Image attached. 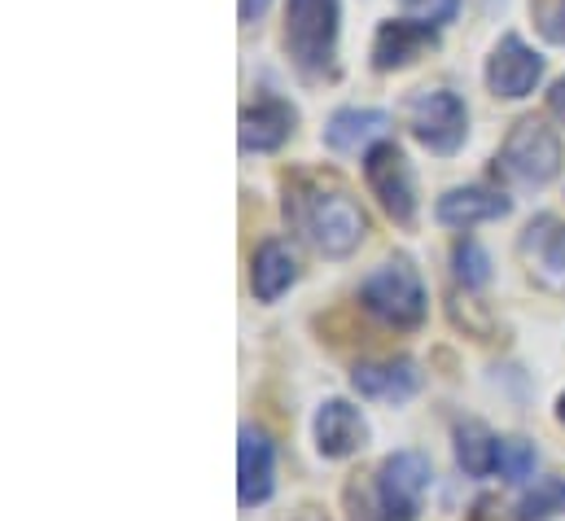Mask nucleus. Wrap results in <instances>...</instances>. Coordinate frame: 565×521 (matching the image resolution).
Instances as JSON below:
<instances>
[{"instance_id": "nucleus-1", "label": "nucleus", "mask_w": 565, "mask_h": 521, "mask_svg": "<svg viewBox=\"0 0 565 521\" xmlns=\"http://www.w3.org/2000/svg\"><path fill=\"white\" fill-rule=\"evenodd\" d=\"M285 215L289 224L307 237V246L324 259H347L360 251L369 220L355 206L351 193L342 189H320V184H298L285 193Z\"/></svg>"}, {"instance_id": "nucleus-2", "label": "nucleus", "mask_w": 565, "mask_h": 521, "mask_svg": "<svg viewBox=\"0 0 565 521\" xmlns=\"http://www.w3.org/2000/svg\"><path fill=\"white\" fill-rule=\"evenodd\" d=\"M565 167V149L562 136L548 128L544 119H518L500 153H495V176L518 184V189H548Z\"/></svg>"}, {"instance_id": "nucleus-3", "label": "nucleus", "mask_w": 565, "mask_h": 521, "mask_svg": "<svg viewBox=\"0 0 565 521\" xmlns=\"http://www.w3.org/2000/svg\"><path fill=\"white\" fill-rule=\"evenodd\" d=\"M434 482V469L422 451H395L373 474V491L364 496V509H355L360 521H417L425 491Z\"/></svg>"}, {"instance_id": "nucleus-4", "label": "nucleus", "mask_w": 565, "mask_h": 521, "mask_svg": "<svg viewBox=\"0 0 565 521\" xmlns=\"http://www.w3.org/2000/svg\"><path fill=\"white\" fill-rule=\"evenodd\" d=\"M360 302H364L369 316H377L382 325H391L399 333L422 329L425 316H429L425 285L408 259H391L382 263V267H373L364 276V285H360Z\"/></svg>"}, {"instance_id": "nucleus-5", "label": "nucleus", "mask_w": 565, "mask_h": 521, "mask_svg": "<svg viewBox=\"0 0 565 521\" xmlns=\"http://www.w3.org/2000/svg\"><path fill=\"white\" fill-rule=\"evenodd\" d=\"M338 18L342 0H289L285 9V49L302 75H329L338 57Z\"/></svg>"}, {"instance_id": "nucleus-6", "label": "nucleus", "mask_w": 565, "mask_h": 521, "mask_svg": "<svg viewBox=\"0 0 565 521\" xmlns=\"http://www.w3.org/2000/svg\"><path fill=\"white\" fill-rule=\"evenodd\" d=\"M404 119H408V131L438 158H451L465 145V136H469V110H465V102L451 88H422V93H413L408 106H404Z\"/></svg>"}, {"instance_id": "nucleus-7", "label": "nucleus", "mask_w": 565, "mask_h": 521, "mask_svg": "<svg viewBox=\"0 0 565 521\" xmlns=\"http://www.w3.org/2000/svg\"><path fill=\"white\" fill-rule=\"evenodd\" d=\"M364 180H369L373 198L382 202V211L399 228H413V220H417V184H413V167H408V158H404V149L395 140H377L364 153Z\"/></svg>"}, {"instance_id": "nucleus-8", "label": "nucleus", "mask_w": 565, "mask_h": 521, "mask_svg": "<svg viewBox=\"0 0 565 521\" xmlns=\"http://www.w3.org/2000/svg\"><path fill=\"white\" fill-rule=\"evenodd\" d=\"M544 79V57L522 40V35H504L491 57H487V88L504 102H522L535 93V84Z\"/></svg>"}, {"instance_id": "nucleus-9", "label": "nucleus", "mask_w": 565, "mask_h": 521, "mask_svg": "<svg viewBox=\"0 0 565 521\" xmlns=\"http://www.w3.org/2000/svg\"><path fill=\"white\" fill-rule=\"evenodd\" d=\"M522 259H526V272L540 289L565 294V220L540 215L522 233Z\"/></svg>"}, {"instance_id": "nucleus-10", "label": "nucleus", "mask_w": 565, "mask_h": 521, "mask_svg": "<svg viewBox=\"0 0 565 521\" xmlns=\"http://www.w3.org/2000/svg\"><path fill=\"white\" fill-rule=\"evenodd\" d=\"M434 31H438V26L417 22V18H391V22H382V26H377V35H373V49H369L373 71L391 75V71L413 66L417 57H425V53L438 44V35H434Z\"/></svg>"}, {"instance_id": "nucleus-11", "label": "nucleus", "mask_w": 565, "mask_h": 521, "mask_svg": "<svg viewBox=\"0 0 565 521\" xmlns=\"http://www.w3.org/2000/svg\"><path fill=\"white\" fill-rule=\"evenodd\" d=\"M277 491V456L273 443L255 429L242 425V447H237V504L242 509H259L268 504Z\"/></svg>"}, {"instance_id": "nucleus-12", "label": "nucleus", "mask_w": 565, "mask_h": 521, "mask_svg": "<svg viewBox=\"0 0 565 521\" xmlns=\"http://www.w3.org/2000/svg\"><path fill=\"white\" fill-rule=\"evenodd\" d=\"M311 429H316V451L324 460H347L369 443V421L347 398H324Z\"/></svg>"}, {"instance_id": "nucleus-13", "label": "nucleus", "mask_w": 565, "mask_h": 521, "mask_svg": "<svg viewBox=\"0 0 565 521\" xmlns=\"http://www.w3.org/2000/svg\"><path fill=\"white\" fill-rule=\"evenodd\" d=\"M294 106H285L281 97H264L255 106L242 110V128H237V140H242V153H273L281 149L294 131Z\"/></svg>"}, {"instance_id": "nucleus-14", "label": "nucleus", "mask_w": 565, "mask_h": 521, "mask_svg": "<svg viewBox=\"0 0 565 521\" xmlns=\"http://www.w3.org/2000/svg\"><path fill=\"white\" fill-rule=\"evenodd\" d=\"M351 386L373 403H408L422 391V373L413 360H382V364H355Z\"/></svg>"}, {"instance_id": "nucleus-15", "label": "nucleus", "mask_w": 565, "mask_h": 521, "mask_svg": "<svg viewBox=\"0 0 565 521\" xmlns=\"http://www.w3.org/2000/svg\"><path fill=\"white\" fill-rule=\"evenodd\" d=\"M509 211H513V202L491 189H447L434 206L438 224H447V228H473L487 220H504Z\"/></svg>"}, {"instance_id": "nucleus-16", "label": "nucleus", "mask_w": 565, "mask_h": 521, "mask_svg": "<svg viewBox=\"0 0 565 521\" xmlns=\"http://www.w3.org/2000/svg\"><path fill=\"white\" fill-rule=\"evenodd\" d=\"M294 280H298V263L289 255V246L277 242V237H268L255 251V259H250V289H255V298L259 302H277Z\"/></svg>"}, {"instance_id": "nucleus-17", "label": "nucleus", "mask_w": 565, "mask_h": 521, "mask_svg": "<svg viewBox=\"0 0 565 521\" xmlns=\"http://www.w3.org/2000/svg\"><path fill=\"white\" fill-rule=\"evenodd\" d=\"M495 460H500V438L482 421L456 425V465L469 478H491L495 474Z\"/></svg>"}, {"instance_id": "nucleus-18", "label": "nucleus", "mask_w": 565, "mask_h": 521, "mask_svg": "<svg viewBox=\"0 0 565 521\" xmlns=\"http://www.w3.org/2000/svg\"><path fill=\"white\" fill-rule=\"evenodd\" d=\"M382 128H386V115H382V110L347 106V110H338V115L324 124V145L338 149V153H355L360 145H369Z\"/></svg>"}, {"instance_id": "nucleus-19", "label": "nucleus", "mask_w": 565, "mask_h": 521, "mask_svg": "<svg viewBox=\"0 0 565 521\" xmlns=\"http://www.w3.org/2000/svg\"><path fill=\"white\" fill-rule=\"evenodd\" d=\"M495 474L504 482H526L535 474V447L526 438H500V460H495Z\"/></svg>"}, {"instance_id": "nucleus-20", "label": "nucleus", "mask_w": 565, "mask_h": 521, "mask_svg": "<svg viewBox=\"0 0 565 521\" xmlns=\"http://www.w3.org/2000/svg\"><path fill=\"white\" fill-rule=\"evenodd\" d=\"M451 263H456V280H460L465 289H482V285L491 280V255H487L473 237H465V242L456 246Z\"/></svg>"}, {"instance_id": "nucleus-21", "label": "nucleus", "mask_w": 565, "mask_h": 521, "mask_svg": "<svg viewBox=\"0 0 565 521\" xmlns=\"http://www.w3.org/2000/svg\"><path fill=\"white\" fill-rule=\"evenodd\" d=\"M553 513H565V478H544V482L518 504V518L522 521H540V518H553Z\"/></svg>"}, {"instance_id": "nucleus-22", "label": "nucleus", "mask_w": 565, "mask_h": 521, "mask_svg": "<svg viewBox=\"0 0 565 521\" xmlns=\"http://www.w3.org/2000/svg\"><path fill=\"white\" fill-rule=\"evenodd\" d=\"M531 18L548 44H565V0H531Z\"/></svg>"}, {"instance_id": "nucleus-23", "label": "nucleus", "mask_w": 565, "mask_h": 521, "mask_svg": "<svg viewBox=\"0 0 565 521\" xmlns=\"http://www.w3.org/2000/svg\"><path fill=\"white\" fill-rule=\"evenodd\" d=\"M408 18L429 22V26H447L456 13H460V0H399Z\"/></svg>"}, {"instance_id": "nucleus-24", "label": "nucleus", "mask_w": 565, "mask_h": 521, "mask_svg": "<svg viewBox=\"0 0 565 521\" xmlns=\"http://www.w3.org/2000/svg\"><path fill=\"white\" fill-rule=\"evenodd\" d=\"M268 4H273V0H242L237 13H242V22H259V18L268 13Z\"/></svg>"}, {"instance_id": "nucleus-25", "label": "nucleus", "mask_w": 565, "mask_h": 521, "mask_svg": "<svg viewBox=\"0 0 565 521\" xmlns=\"http://www.w3.org/2000/svg\"><path fill=\"white\" fill-rule=\"evenodd\" d=\"M548 110H553V115L565 124V75L553 84V88H548Z\"/></svg>"}, {"instance_id": "nucleus-26", "label": "nucleus", "mask_w": 565, "mask_h": 521, "mask_svg": "<svg viewBox=\"0 0 565 521\" xmlns=\"http://www.w3.org/2000/svg\"><path fill=\"white\" fill-rule=\"evenodd\" d=\"M557 421H562V425H565V394H562V398H557Z\"/></svg>"}, {"instance_id": "nucleus-27", "label": "nucleus", "mask_w": 565, "mask_h": 521, "mask_svg": "<svg viewBox=\"0 0 565 521\" xmlns=\"http://www.w3.org/2000/svg\"><path fill=\"white\" fill-rule=\"evenodd\" d=\"M294 521H320L316 513H302V518H294Z\"/></svg>"}]
</instances>
